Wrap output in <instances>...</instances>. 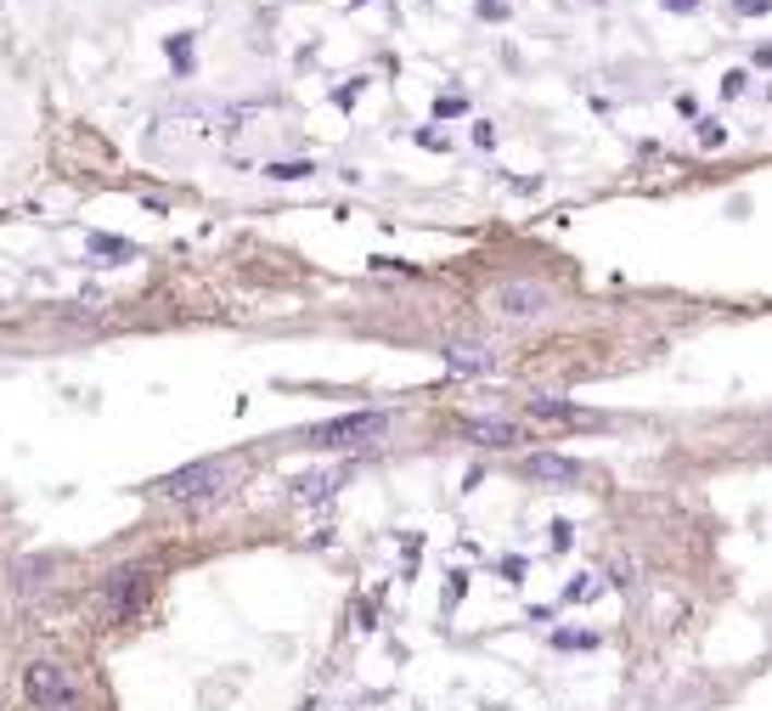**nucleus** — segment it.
Masks as SVG:
<instances>
[{
    "label": "nucleus",
    "mask_w": 772,
    "mask_h": 711,
    "mask_svg": "<svg viewBox=\"0 0 772 711\" xmlns=\"http://www.w3.org/2000/svg\"><path fill=\"white\" fill-rule=\"evenodd\" d=\"M272 176H288V181H299V176H311V165H272Z\"/></svg>",
    "instance_id": "10"
},
{
    "label": "nucleus",
    "mask_w": 772,
    "mask_h": 711,
    "mask_svg": "<svg viewBox=\"0 0 772 711\" xmlns=\"http://www.w3.org/2000/svg\"><path fill=\"white\" fill-rule=\"evenodd\" d=\"M491 311L502 322H535V316H547L553 311V288L547 282H530V277H508L491 294Z\"/></svg>",
    "instance_id": "4"
},
{
    "label": "nucleus",
    "mask_w": 772,
    "mask_h": 711,
    "mask_svg": "<svg viewBox=\"0 0 772 711\" xmlns=\"http://www.w3.org/2000/svg\"><path fill=\"white\" fill-rule=\"evenodd\" d=\"M462 435H468V441H480V446H514V441H524L514 424H502V418H468Z\"/></svg>",
    "instance_id": "7"
},
{
    "label": "nucleus",
    "mask_w": 772,
    "mask_h": 711,
    "mask_svg": "<svg viewBox=\"0 0 772 711\" xmlns=\"http://www.w3.org/2000/svg\"><path fill=\"white\" fill-rule=\"evenodd\" d=\"M147 588H153V570H147V565H124V570H113L108 588H102V622H130V616L142 610Z\"/></svg>",
    "instance_id": "5"
},
{
    "label": "nucleus",
    "mask_w": 772,
    "mask_h": 711,
    "mask_svg": "<svg viewBox=\"0 0 772 711\" xmlns=\"http://www.w3.org/2000/svg\"><path fill=\"white\" fill-rule=\"evenodd\" d=\"M231 486H238V463H231V458H204V463H186V469L158 480V492L170 503H215Z\"/></svg>",
    "instance_id": "1"
},
{
    "label": "nucleus",
    "mask_w": 772,
    "mask_h": 711,
    "mask_svg": "<svg viewBox=\"0 0 772 711\" xmlns=\"http://www.w3.org/2000/svg\"><path fill=\"white\" fill-rule=\"evenodd\" d=\"M535 418H558V424H592V412H581V407H569V401H553V396H530L524 401Z\"/></svg>",
    "instance_id": "8"
},
{
    "label": "nucleus",
    "mask_w": 772,
    "mask_h": 711,
    "mask_svg": "<svg viewBox=\"0 0 772 711\" xmlns=\"http://www.w3.org/2000/svg\"><path fill=\"white\" fill-rule=\"evenodd\" d=\"M23 695L35 711H80V684L62 661H28L23 672Z\"/></svg>",
    "instance_id": "2"
},
{
    "label": "nucleus",
    "mask_w": 772,
    "mask_h": 711,
    "mask_svg": "<svg viewBox=\"0 0 772 711\" xmlns=\"http://www.w3.org/2000/svg\"><path fill=\"white\" fill-rule=\"evenodd\" d=\"M446 362H451L457 373H491L496 356H491L485 345H451V350H446Z\"/></svg>",
    "instance_id": "9"
},
{
    "label": "nucleus",
    "mask_w": 772,
    "mask_h": 711,
    "mask_svg": "<svg viewBox=\"0 0 772 711\" xmlns=\"http://www.w3.org/2000/svg\"><path fill=\"white\" fill-rule=\"evenodd\" d=\"M389 430V412H345V418H327V424L305 430L299 441L316 446V451H345V446H366Z\"/></svg>",
    "instance_id": "3"
},
{
    "label": "nucleus",
    "mask_w": 772,
    "mask_h": 711,
    "mask_svg": "<svg viewBox=\"0 0 772 711\" xmlns=\"http://www.w3.org/2000/svg\"><path fill=\"white\" fill-rule=\"evenodd\" d=\"M524 474L530 480H547V486H576L587 469L576 458H558V451H535V458H524Z\"/></svg>",
    "instance_id": "6"
}]
</instances>
